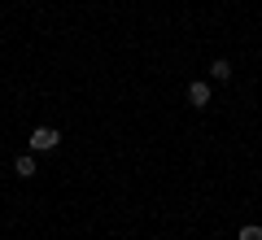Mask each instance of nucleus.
I'll return each instance as SVG.
<instances>
[{
  "instance_id": "3",
  "label": "nucleus",
  "mask_w": 262,
  "mask_h": 240,
  "mask_svg": "<svg viewBox=\"0 0 262 240\" xmlns=\"http://www.w3.org/2000/svg\"><path fill=\"white\" fill-rule=\"evenodd\" d=\"M210 79H214V83H227V79H232V61H227V57H214V61H210Z\"/></svg>"
},
{
  "instance_id": "2",
  "label": "nucleus",
  "mask_w": 262,
  "mask_h": 240,
  "mask_svg": "<svg viewBox=\"0 0 262 240\" xmlns=\"http://www.w3.org/2000/svg\"><path fill=\"white\" fill-rule=\"evenodd\" d=\"M188 105H196V110L210 105V83L206 79H192V83H188Z\"/></svg>"
},
{
  "instance_id": "1",
  "label": "nucleus",
  "mask_w": 262,
  "mask_h": 240,
  "mask_svg": "<svg viewBox=\"0 0 262 240\" xmlns=\"http://www.w3.org/2000/svg\"><path fill=\"white\" fill-rule=\"evenodd\" d=\"M27 144H31V153H48V148L61 144V131H57V127H35Z\"/></svg>"
},
{
  "instance_id": "5",
  "label": "nucleus",
  "mask_w": 262,
  "mask_h": 240,
  "mask_svg": "<svg viewBox=\"0 0 262 240\" xmlns=\"http://www.w3.org/2000/svg\"><path fill=\"white\" fill-rule=\"evenodd\" d=\"M236 240H262V227L258 223H245V227L236 231Z\"/></svg>"
},
{
  "instance_id": "4",
  "label": "nucleus",
  "mask_w": 262,
  "mask_h": 240,
  "mask_svg": "<svg viewBox=\"0 0 262 240\" xmlns=\"http://www.w3.org/2000/svg\"><path fill=\"white\" fill-rule=\"evenodd\" d=\"M13 175H22V179H31V175H35V157H31V153H22V157H13Z\"/></svg>"
}]
</instances>
